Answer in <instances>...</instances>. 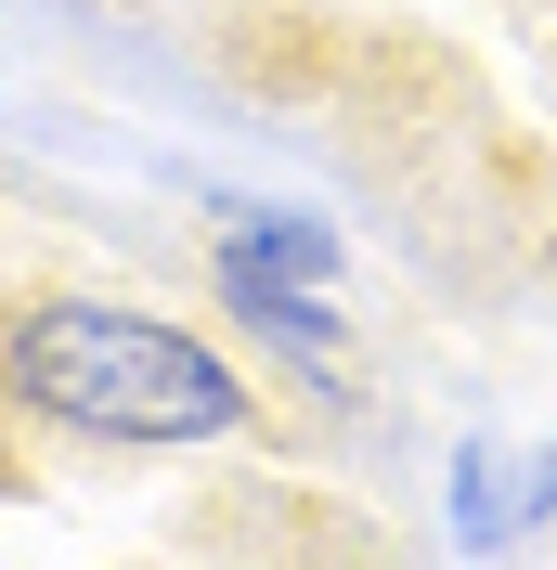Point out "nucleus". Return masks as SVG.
Listing matches in <instances>:
<instances>
[{
	"mask_svg": "<svg viewBox=\"0 0 557 570\" xmlns=\"http://www.w3.org/2000/svg\"><path fill=\"white\" fill-rule=\"evenodd\" d=\"M0 273H13V220H0Z\"/></svg>",
	"mask_w": 557,
	"mask_h": 570,
	"instance_id": "423d86ee",
	"label": "nucleus"
},
{
	"mask_svg": "<svg viewBox=\"0 0 557 570\" xmlns=\"http://www.w3.org/2000/svg\"><path fill=\"white\" fill-rule=\"evenodd\" d=\"M221 312H234V324H260V351H273L312 402H350V390H363V363H350V324H338V298H324V285L260 273V259H234V247H221Z\"/></svg>",
	"mask_w": 557,
	"mask_h": 570,
	"instance_id": "f03ea898",
	"label": "nucleus"
},
{
	"mask_svg": "<svg viewBox=\"0 0 557 570\" xmlns=\"http://www.w3.org/2000/svg\"><path fill=\"white\" fill-rule=\"evenodd\" d=\"M506 519H519V532H545V519H557V441L519 466V480H506Z\"/></svg>",
	"mask_w": 557,
	"mask_h": 570,
	"instance_id": "39448f33",
	"label": "nucleus"
},
{
	"mask_svg": "<svg viewBox=\"0 0 557 570\" xmlns=\"http://www.w3.org/2000/svg\"><path fill=\"white\" fill-rule=\"evenodd\" d=\"M519 13H557V0H519Z\"/></svg>",
	"mask_w": 557,
	"mask_h": 570,
	"instance_id": "0eeeda50",
	"label": "nucleus"
},
{
	"mask_svg": "<svg viewBox=\"0 0 557 570\" xmlns=\"http://www.w3.org/2000/svg\"><path fill=\"white\" fill-rule=\"evenodd\" d=\"M0 428L78 441V454H234L273 428V402L208 324L156 298L27 285L0 298Z\"/></svg>",
	"mask_w": 557,
	"mask_h": 570,
	"instance_id": "f257e3e1",
	"label": "nucleus"
},
{
	"mask_svg": "<svg viewBox=\"0 0 557 570\" xmlns=\"http://www.w3.org/2000/svg\"><path fill=\"white\" fill-rule=\"evenodd\" d=\"M221 247L260 259V273H299V285H338V273H350L338 220H312V208H246V195H221Z\"/></svg>",
	"mask_w": 557,
	"mask_h": 570,
	"instance_id": "7ed1b4c3",
	"label": "nucleus"
},
{
	"mask_svg": "<svg viewBox=\"0 0 557 570\" xmlns=\"http://www.w3.org/2000/svg\"><path fill=\"white\" fill-rule=\"evenodd\" d=\"M506 480H519V466H506L480 428H467V454H453V532H467V544H519V519H506Z\"/></svg>",
	"mask_w": 557,
	"mask_h": 570,
	"instance_id": "20e7f679",
	"label": "nucleus"
}]
</instances>
